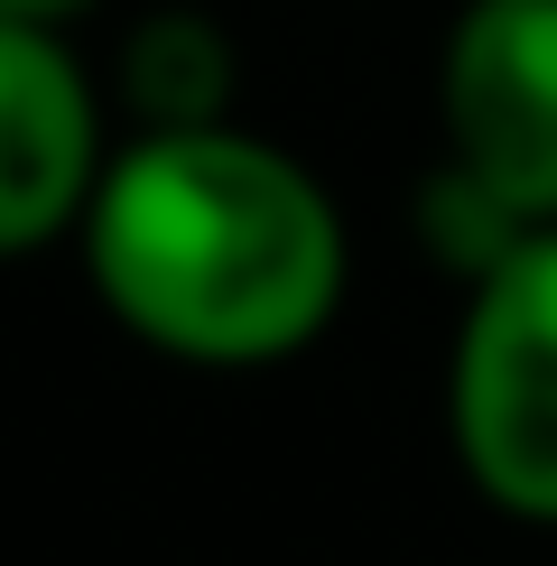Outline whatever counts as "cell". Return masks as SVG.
I'll return each instance as SVG.
<instances>
[{"label":"cell","mask_w":557,"mask_h":566,"mask_svg":"<svg viewBox=\"0 0 557 566\" xmlns=\"http://www.w3.org/2000/svg\"><path fill=\"white\" fill-rule=\"evenodd\" d=\"M84 10H103V0H0V19H29V29H75Z\"/></svg>","instance_id":"obj_7"},{"label":"cell","mask_w":557,"mask_h":566,"mask_svg":"<svg viewBox=\"0 0 557 566\" xmlns=\"http://www.w3.org/2000/svg\"><path fill=\"white\" fill-rule=\"evenodd\" d=\"M232 84L242 56L204 10H149L112 56V103L130 112V130H214L232 122Z\"/></svg>","instance_id":"obj_5"},{"label":"cell","mask_w":557,"mask_h":566,"mask_svg":"<svg viewBox=\"0 0 557 566\" xmlns=\"http://www.w3.org/2000/svg\"><path fill=\"white\" fill-rule=\"evenodd\" d=\"M409 223H418L428 261L446 270L455 289H474L483 270H502L511 251H521L529 232H539V223H521V214H511L502 196H483V186L464 177V168H446V158H437V168L418 177V205H409Z\"/></svg>","instance_id":"obj_6"},{"label":"cell","mask_w":557,"mask_h":566,"mask_svg":"<svg viewBox=\"0 0 557 566\" xmlns=\"http://www.w3.org/2000/svg\"><path fill=\"white\" fill-rule=\"evenodd\" d=\"M84 289L177 371H278L335 335L354 223L297 149L214 130H130L75 232Z\"/></svg>","instance_id":"obj_1"},{"label":"cell","mask_w":557,"mask_h":566,"mask_svg":"<svg viewBox=\"0 0 557 566\" xmlns=\"http://www.w3.org/2000/svg\"><path fill=\"white\" fill-rule=\"evenodd\" d=\"M437 158L557 223V0H464L437 46Z\"/></svg>","instance_id":"obj_3"},{"label":"cell","mask_w":557,"mask_h":566,"mask_svg":"<svg viewBox=\"0 0 557 566\" xmlns=\"http://www.w3.org/2000/svg\"><path fill=\"white\" fill-rule=\"evenodd\" d=\"M103 84L65 29L0 19V270L75 242L84 205L112 168Z\"/></svg>","instance_id":"obj_4"},{"label":"cell","mask_w":557,"mask_h":566,"mask_svg":"<svg viewBox=\"0 0 557 566\" xmlns=\"http://www.w3.org/2000/svg\"><path fill=\"white\" fill-rule=\"evenodd\" d=\"M437 418L483 511L557 530V223L464 289Z\"/></svg>","instance_id":"obj_2"}]
</instances>
